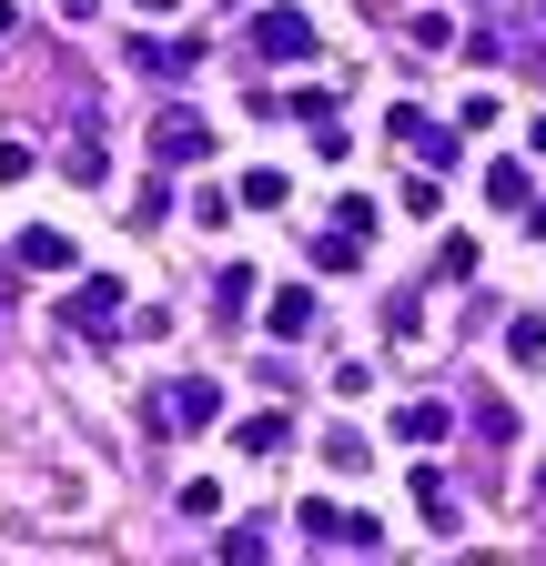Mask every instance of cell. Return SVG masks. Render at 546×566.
<instances>
[{
	"mask_svg": "<svg viewBox=\"0 0 546 566\" xmlns=\"http://www.w3.org/2000/svg\"><path fill=\"white\" fill-rule=\"evenodd\" d=\"M243 51H253V61H294V71H304V61H314V21H304V11H253Z\"/></svg>",
	"mask_w": 546,
	"mask_h": 566,
	"instance_id": "obj_1",
	"label": "cell"
},
{
	"mask_svg": "<svg viewBox=\"0 0 546 566\" xmlns=\"http://www.w3.org/2000/svg\"><path fill=\"white\" fill-rule=\"evenodd\" d=\"M294 526H304V536H324V546H355V556H365V546H385V526H375V516H345V506H324V495H304Z\"/></svg>",
	"mask_w": 546,
	"mask_h": 566,
	"instance_id": "obj_2",
	"label": "cell"
},
{
	"mask_svg": "<svg viewBox=\"0 0 546 566\" xmlns=\"http://www.w3.org/2000/svg\"><path fill=\"white\" fill-rule=\"evenodd\" d=\"M61 324H72V334H112V324H122V283L82 273L72 294H61Z\"/></svg>",
	"mask_w": 546,
	"mask_h": 566,
	"instance_id": "obj_3",
	"label": "cell"
},
{
	"mask_svg": "<svg viewBox=\"0 0 546 566\" xmlns=\"http://www.w3.org/2000/svg\"><path fill=\"white\" fill-rule=\"evenodd\" d=\"M153 153H162V163H202V153H213V122L162 112V122H153Z\"/></svg>",
	"mask_w": 546,
	"mask_h": 566,
	"instance_id": "obj_4",
	"label": "cell"
},
{
	"mask_svg": "<svg viewBox=\"0 0 546 566\" xmlns=\"http://www.w3.org/2000/svg\"><path fill=\"white\" fill-rule=\"evenodd\" d=\"M395 142H405L426 172H445V163H455V132H445V122H426V112H395Z\"/></svg>",
	"mask_w": 546,
	"mask_h": 566,
	"instance_id": "obj_5",
	"label": "cell"
},
{
	"mask_svg": "<svg viewBox=\"0 0 546 566\" xmlns=\"http://www.w3.org/2000/svg\"><path fill=\"white\" fill-rule=\"evenodd\" d=\"M162 415H172V424H213V415H223V385H213V375H182V385L162 395Z\"/></svg>",
	"mask_w": 546,
	"mask_h": 566,
	"instance_id": "obj_6",
	"label": "cell"
},
{
	"mask_svg": "<svg viewBox=\"0 0 546 566\" xmlns=\"http://www.w3.org/2000/svg\"><path fill=\"white\" fill-rule=\"evenodd\" d=\"M21 263H31V273H72V233L31 223V233H21Z\"/></svg>",
	"mask_w": 546,
	"mask_h": 566,
	"instance_id": "obj_7",
	"label": "cell"
},
{
	"mask_svg": "<svg viewBox=\"0 0 546 566\" xmlns=\"http://www.w3.org/2000/svg\"><path fill=\"white\" fill-rule=\"evenodd\" d=\"M416 506H426V516L455 536V485H445V465H416Z\"/></svg>",
	"mask_w": 546,
	"mask_h": 566,
	"instance_id": "obj_8",
	"label": "cell"
},
{
	"mask_svg": "<svg viewBox=\"0 0 546 566\" xmlns=\"http://www.w3.org/2000/svg\"><path fill=\"white\" fill-rule=\"evenodd\" d=\"M132 61H143V71H162V82H172V71H192V61H202V41H132Z\"/></svg>",
	"mask_w": 546,
	"mask_h": 566,
	"instance_id": "obj_9",
	"label": "cell"
},
{
	"mask_svg": "<svg viewBox=\"0 0 546 566\" xmlns=\"http://www.w3.org/2000/svg\"><path fill=\"white\" fill-rule=\"evenodd\" d=\"M263 324H273V334H284V344H294V334L314 324V294H304V283H294V294H273V304H263Z\"/></svg>",
	"mask_w": 546,
	"mask_h": 566,
	"instance_id": "obj_10",
	"label": "cell"
},
{
	"mask_svg": "<svg viewBox=\"0 0 546 566\" xmlns=\"http://www.w3.org/2000/svg\"><path fill=\"white\" fill-rule=\"evenodd\" d=\"M445 436V405H405L395 415V446H435Z\"/></svg>",
	"mask_w": 546,
	"mask_h": 566,
	"instance_id": "obj_11",
	"label": "cell"
},
{
	"mask_svg": "<svg viewBox=\"0 0 546 566\" xmlns=\"http://www.w3.org/2000/svg\"><path fill=\"white\" fill-rule=\"evenodd\" d=\"M102 163H112V153H102V132H72V153H61V172H72V182H102Z\"/></svg>",
	"mask_w": 546,
	"mask_h": 566,
	"instance_id": "obj_12",
	"label": "cell"
},
{
	"mask_svg": "<svg viewBox=\"0 0 546 566\" xmlns=\"http://www.w3.org/2000/svg\"><path fill=\"white\" fill-rule=\"evenodd\" d=\"M284 436H294V424H284V415H253V424H243V436H233V446H243V455H284Z\"/></svg>",
	"mask_w": 546,
	"mask_h": 566,
	"instance_id": "obj_13",
	"label": "cell"
},
{
	"mask_svg": "<svg viewBox=\"0 0 546 566\" xmlns=\"http://www.w3.org/2000/svg\"><path fill=\"white\" fill-rule=\"evenodd\" d=\"M243 304H253V273H243V263H223V283H213V314H223V324H233V314H243Z\"/></svg>",
	"mask_w": 546,
	"mask_h": 566,
	"instance_id": "obj_14",
	"label": "cell"
},
{
	"mask_svg": "<svg viewBox=\"0 0 546 566\" xmlns=\"http://www.w3.org/2000/svg\"><path fill=\"white\" fill-rule=\"evenodd\" d=\"M324 465H345V475H365V465H375V446H365L355 424H345V436H324Z\"/></svg>",
	"mask_w": 546,
	"mask_h": 566,
	"instance_id": "obj_15",
	"label": "cell"
},
{
	"mask_svg": "<svg viewBox=\"0 0 546 566\" xmlns=\"http://www.w3.org/2000/svg\"><path fill=\"white\" fill-rule=\"evenodd\" d=\"M486 202H506V212H526V163H496V172H486Z\"/></svg>",
	"mask_w": 546,
	"mask_h": 566,
	"instance_id": "obj_16",
	"label": "cell"
},
{
	"mask_svg": "<svg viewBox=\"0 0 546 566\" xmlns=\"http://www.w3.org/2000/svg\"><path fill=\"white\" fill-rule=\"evenodd\" d=\"M314 263H324V273H355V263H365V253H355V233H345V223H334V233H324V243H314Z\"/></svg>",
	"mask_w": 546,
	"mask_h": 566,
	"instance_id": "obj_17",
	"label": "cell"
},
{
	"mask_svg": "<svg viewBox=\"0 0 546 566\" xmlns=\"http://www.w3.org/2000/svg\"><path fill=\"white\" fill-rule=\"evenodd\" d=\"M506 354H516V365H536V354H546V324H536V314H516V324H506Z\"/></svg>",
	"mask_w": 546,
	"mask_h": 566,
	"instance_id": "obj_18",
	"label": "cell"
},
{
	"mask_svg": "<svg viewBox=\"0 0 546 566\" xmlns=\"http://www.w3.org/2000/svg\"><path fill=\"white\" fill-rule=\"evenodd\" d=\"M233 212H243V202H223L213 182H202V192H192V223H202V233H223V223H233Z\"/></svg>",
	"mask_w": 546,
	"mask_h": 566,
	"instance_id": "obj_19",
	"label": "cell"
},
{
	"mask_svg": "<svg viewBox=\"0 0 546 566\" xmlns=\"http://www.w3.org/2000/svg\"><path fill=\"white\" fill-rule=\"evenodd\" d=\"M405 212H416V223H435V212H445V192H435V172H416V182H405Z\"/></svg>",
	"mask_w": 546,
	"mask_h": 566,
	"instance_id": "obj_20",
	"label": "cell"
},
{
	"mask_svg": "<svg viewBox=\"0 0 546 566\" xmlns=\"http://www.w3.org/2000/svg\"><path fill=\"white\" fill-rule=\"evenodd\" d=\"M0 182H31V142H0Z\"/></svg>",
	"mask_w": 546,
	"mask_h": 566,
	"instance_id": "obj_21",
	"label": "cell"
},
{
	"mask_svg": "<svg viewBox=\"0 0 546 566\" xmlns=\"http://www.w3.org/2000/svg\"><path fill=\"white\" fill-rule=\"evenodd\" d=\"M0 31H11V0H0Z\"/></svg>",
	"mask_w": 546,
	"mask_h": 566,
	"instance_id": "obj_22",
	"label": "cell"
},
{
	"mask_svg": "<svg viewBox=\"0 0 546 566\" xmlns=\"http://www.w3.org/2000/svg\"><path fill=\"white\" fill-rule=\"evenodd\" d=\"M536 153H546V122H536Z\"/></svg>",
	"mask_w": 546,
	"mask_h": 566,
	"instance_id": "obj_23",
	"label": "cell"
},
{
	"mask_svg": "<svg viewBox=\"0 0 546 566\" xmlns=\"http://www.w3.org/2000/svg\"><path fill=\"white\" fill-rule=\"evenodd\" d=\"M536 495H546V465H536Z\"/></svg>",
	"mask_w": 546,
	"mask_h": 566,
	"instance_id": "obj_24",
	"label": "cell"
}]
</instances>
